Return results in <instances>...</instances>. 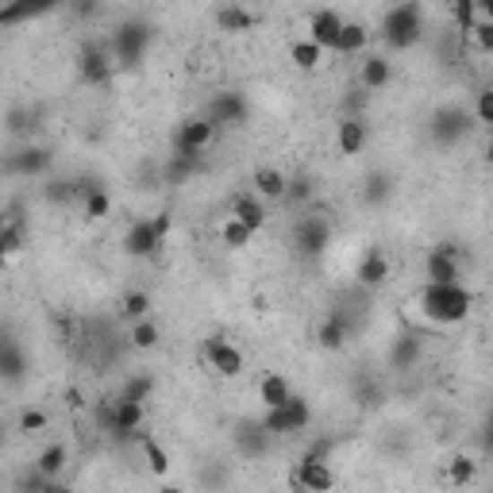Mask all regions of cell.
I'll return each mask as SVG.
<instances>
[{
    "label": "cell",
    "instance_id": "obj_19",
    "mask_svg": "<svg viewBox=\"0 0 493 493\" xmlns=\"http://www.w3.org/2000/svg\"><path fill=\"white\" fill-rule=\"evenodd\" d=\"M55 4H58V0H4V8H0V23L12 28V23H20L28 16H39V12H47Z\"/></svg>",
    "mask_w": 493,
    "mask_h": 493
},
{
    "label": "cell",
    "instance_id": "obj_2",
    "mask_svg": "<svg viewBox=\"0 0 493 493\" xmlns=\"http://www.w3.org/2000/svg\"><path fill=\"white\" fill-rule=\"evenodd\" d=\"M424 35V20H420V4H412V0H401V4H394L385 12L382 20V39L394 50H409L417 47Z\"/></svg>",
    "mask_w": 493,
    "mask_h": 493
},
{
    "label": "cell",
    "instance_id": "obj_21",
    "mask_svg": "<svg viewBox=\"0 0 493 493\" xmlns=\"http://www.w3.org/2000/svg\"><path fill=\"white\" fill-rule=\"evenodd\" d=\"M251 239H255V228L243 224L236 212L220 220V243H224V246H231V251H243V246H251Z\"/></svg>",
    "mask_w": 493,
    "mask_h": 493
},
{
    "label": "cell",
    "instance_id": "obj_34",
    "mask_svg": "<svg viewBox=\"0 0 493 493\" xmlns=\"http://www.w3.org/2000/svg\"><path fill=\"white\" fill-rule=\"evenodd\" d=\"M0 370H4V378L8 382H20L23 378V355H20V347L16 343H4V351H0Z\"/></svg>",
    "mask_w": 493,
    "mask_h": 493
},
{
    "label": "cell",
    "instance_id": "obj_12",
    "mask_svg": "<svg viewBox=\"0 0 493 493\" xmlns=\"http://www.w3.org/2000/svg\"><path fill=\"white\" fill-rule=\"evenodd\" d=\"M367 143H370L367 120H359V116H347V120H340V127H335V147H340V154L355 159V154L367 151Z\"/></svg>",
    "mask_w": 493,
    "mask_h": 493
},
{
    "label": "cell",
    "instance_id": "obj_39",
    "mask_svg": "<svg viewBox=\"0 0 493 493\" xmlns=\"http://www.w3.org/2000/svg\"><path fill=\"white\" fill-rule=\"evenodd\" d=\"M85 212L93 216V220H105V216L112 212V201H108V193H105V189H97V186L89 189V193H85Z\"/></svg>",
    "mask_w": 493,
    "mask_h": 493
},
{
    "label": "cell",
    "instance_id": "obj_11",
    "mask_svg": "<svg viewBox=\"0 0 493 493\" xmlns=\"http://www.w3.org/2000/svg\"><path fill=\"white\" fill-rule=\"evenodd\" d=\"M343 23H347V20H343L335 8H316L313 16H308V39H313V43H320L324 50H335Z\"/></svg>",
    "mask_w": 493,
    "mask_h": 493
},
{
    "label": "cell",
    "instance_id": "obj_44",
    "mask_svg": "<svg viewBox=\"0 0 493 493\" xmlns=\"http://www.w3.org/2000/svg\"><path fill=\"white\" fill-rule=\"evenodd\" d=\"M486 162H493V127H489V139H486Z\"/></svg>",
    "mask_w": 493,
    "mask_h": 493
},
{
    "label": "cell",
    "instance_id": "obj_16",
    "mask_svg": "<svg viewBox=\"0 0 493 493\" xmlns=\"http://www.w3.org/2000/svg\"><path fill=\"white\" fill-rule=\"evenodd\" d=\"M112 62H116V55H108V50H85L82 55V82L85 85H105L112 77Z\"/></svg>",
    "mask_w": 493,
    "mask_h": 493
},
{
    "label": "cell",
    "instance_id": "obj_29",
    "mask_svg": "<svg viewBox=\"0 0 493 493\" xmlns=\"http://www.w3.org/2000/svg\"><path fill=\"white\" fill-rule=\"evenodd\" d=\"M0 251H4V258H16L23 251V220L20 216L4 220V231H0Z\"/></svg>",
    "mask_w": 493,
    "mask_h": 493
},
{
    "label": "cell",
    "instance_id": "obj_5",
    "mask_svg": "<svg viewBox=\"0 0 493 493\" xmlns=\"http://www.w3.org/2000/svg\"><path fill=\"white\" fill-rule=\"evenodd\" d=\"M324 451L328 447H316V451H308V455L297 463V474H293V486L297 489H316V493H328L335 486V474H332V466L324 463Z\"/></svg>",
    "mask_w": 493,
    "mask_h": 493
},
{
    "label": "cell",
    "instance_id": "obj_26",
    "mask_svg": "<svg viewBox=\"0 0 493 493\" xmlns=\"http://www.w3.org/2000/svg\"><path fill=\"white\" fill-rule=\"evenodd\" d=\"M324 55H328V50H324L320 43H313V39H297V43L290 47V62L297 70H316L324 62Z\"/></svg>",
    "mask_w": 493,
    "mask_h": 493
},
{
    "label": "cell",
    "instance_id": "obj_42",
    "mask_svg": "<svg viewBox=\"0 0 493 493\" xmlns=\"http://www.w3.org/2000/svg\"><path fill=\"white\" fill-rule=\"evenodd\" d=\"M43 428H47V412H39V409L20 412V432H43Z\"/></svg>",
    "mask_w": 493,
    "mask_h": 493
},
{
    "label": "cell",
    "instance_id": "obj_23",
    "mask_svg": "<svg viewBox=\"0 0 493 493\" xmlns=\"http://www.w3.org/2000/svg\"><path fill=\"white\" fill-rule=\"evenodd\" d=\"M355 278L362 285H382L389 278V258L382 251H367L359 258V266H355Z\"/></svg>",
    "mask_w": 493,
    "mask_h": 493
},
{
    "label": "cell",
    "instance_id": "obj_35",
    "mask_svg": "<svg viewBox=\"0 0 493 493\" xmlns=\"http://www.w3.org/2000/svg\"><path fill=\"white\" fill-rule=\"evenodd\" d=\"M466 39H471V47L478 50V55H489L493 58V20H478L471 31H466Z\"/></svg>",
    "mask_w": 493,
    "mask_h": 493
},
{
    "label": "cell",
    "instance_id": "obj_22",
    "mask_svg": "<svg viewBox=\"0 0 493 493\" xmlns=\"http://www.w3.org/2000/svg\"><path fill=\"white\" fill-rule=\"evenodd\" d=\"M290 397H293V389H290V382H285L278 370L258 378V401H263L266 409H278V405H285Z\"/></svg>",
    "mask_w": 493,
    "mask_h": 493
},
{
    "label": "cell",
    "instance_id": "obj_24",
    "mask_svg": "<svg viewBox=\"0 0 493 493\" xmlns=\"http://www.w3.org/2000/svg\"><path fill=\"white\" fill-rule=\"evenodd\" d=\"M231 212H236L243 224H251L255 231L266 228V209H263V197H258V193H243V197H236L231 201Z\"/></svg>",
    "mask_w": 493,
    "mask_h": 493
},
{
    "label": "cell",
    "instance_id": "obj_8",
    "mask_svg": "<svg viewBox=\"0 0 493 493\" xmlns=\"http://www.w3.org/2000/svg\"><path fill=\"white\" fill-rule=\"evenodd\" d=\"M204 359H209V367L220 374V378H239L243 367H246V359L236 343H228V340H209L204 343Z\"/></svg>",
    "mask_w": 493,
    "mask_h": 493
},
{
    "label": "cell",
    "instance_id": "obj_7",
    "mask_svg": "<svg viewBox=\"0 0 493 493\" xmlns=\"http://www.w3.org/2000/svg\"><path fill=\"white\" fill-rule=\"evenodd\" d=\"M216 120L212 116H193V120H186L177 127V151H186L197 159L201 151H209L212 147V139H216Z\"/></svg>",
    "mask_w": 493,
    "mask_h": 493
},
{
    "label": "cell",
    "instance_id": "obj_30",
    "mask_svg": "<svg viewBox=\"0 0 493 493\" xmlns=\"http://www.w3.org/2000/svg\"><path fill=\"white\" fill-rule=\"evenodd\" d=\"M127 340H132V347L135 351H154V347H159V324L154 320H135L132 324V335H127Z\"/></svg>",
    "mask_w": 493,
    "mask_h": 493
},
{
    "label": "cell",
    "instance_id": "obj_40",
    "mask_svg": "<svg viewBox=\"0 0 493 493\" xmlns=\"http://www.w3.org/2000/svg\"><path fill=\"white\" fill-rule=\"evenodd\" d=\"M474 120L493 127V89H482V93H478V100H474Z\"/></svg>",
    "mask_w": 493,
    "mask_h": 493
},
{
    "label": "cell",
    "instance_id": "obj_15",
    "mask_svg": "<svg viewBox=\"0 0 493 493\" xmlns=\"http://www.w3.org/2000/svg\"><path fill=\"white\" fill-rule=\"evenodd\" d=\"M328 236H332V228L320 216H301V224H297V246L308 255H320L328 246Z\"/></svg>",
    "mask_w": 493,
    "mask_h": 493
},
{
    "label": "cell",
    "instance_id": "obj_33",
    "mask_svg": "<svg viewBox=\"0 0 493 493\" xmlns=\"http://www.w3.org/2000/svg\"><path fill=\"white\" fill-rule=\"evenodd\" d=\"M447 478H451L455 486H471L474 478H478V463H474L471 455H455V459L447 463Z\"/></svg>",
    "mask_w": 493,
    "mask_h": 493
},
{
    "label": "cell",
    "instance_id": "obj_25",
    "mask_svg": "<svg viewBox=\"0 0 493 493\" xmlns=\"http://www.w3.org/2000/svg\"><path fill=\"white\" fill-rule=\"evenodd\" d=\"M316 340H320L324 351H340V347L347 343V316H343V313H332L328 320L320 324Z\"/></svg>",
    "mask_w": 493,
    "mask_h": 493
},
{
    "label": "cell",
    "instance_id": "obj_41",
    "mask_svg": "<svg viewBox=\"0 0 493 493\" xmlns=\"http://www.w3.org/2000/svg\"><path fill=\"white\" fill-rule=\"evenodd\" d=\"M308 197H313V181H308V177H290V193H285V201L305 204Z\"/></svg>",
    "mask_w": 493,
    "mask_h": 493
},
{
    "label": "cell",
    "instance_id": "obj_32",
    "mask_svg": "<svg viewBox=\"0 0 493 493\" xmlns=\"http://www.w3.org/2000/svg\"><path fill=\"white\" fill-rule=\"evenodd\" d=\"M120 313H124V320H143L151 313V297L143 293V290H132V293H124V301H120Z\"/></svg>",
    "mask_w": 493,
    "mask_h": 493
},
{
    "label": "cell",
    "instance_id": "obj_4",
    "mask_svg": "<svg viewBox=\"0 0 493 493\" xmlns=\"http://www.w3.org/2000/svg\"><path fill=\"white\" fill-rule=\"evenodd\" d=\"M308 420H313V409H308V401L293 394L290 401H285V405L266 409L263 432H266V436H293V432H305Z\"/></svg>",
    "mask_w": 493,
    "mask_h": 493
},
{
    "label": "cell",
    "instance_id": "obj_37",
    "mask_svg": "<svg viewBox=\"0 0 493 493\" xmlns=\"http://www.w3.org/2000/svg\"><path fill=\"white\" fill-rule=\"evenodd\" d=\"M151 394H154V374H135L120 389V397H132V401H147Z\"/></svg>",
    "mask_w": 493,
    "mask_h": 493
},
{
    "label": "cell",
    "instance_id": "obj_20",
    "mask_svg": "<svg viewBox=\"0 0 493 493\" xmlns=\"http://www.w3.org/2000/svg\"><path fill=\"white\" fill-rule=\"evenodd\" d=\"M370 47V28L367 23H355V20H347L343 23V31H340V43H335V55H362V50Z\"/></svg>",
    "mask_w": 493,
    "mask_h": 493
},
{
    "label": "cell",
    "instance_id": "obj_38",
    "mask_svg": "<svg viewBox=\"0 0 493 493\" xmlns=\"http://www.w3.org/2000/svg\"><path fill=\"white\" fill-rule=\"evenodd\" d=\"M474 12H478V0H451V16H455V23H459V31L466 35L474 28Z\"/></svg>",
    "mask_w": 493,
    "mask_h": 493
},
{
    "label": "cell",
    "instance_id": "obj_3",
    "mask_svg": "<svg viewBox=\"0 0 493 493\" xmlns=\"http://www.w3.org/2000/svg\"><path fill=\"white\" fill-rule=\"evenodd\" d=\"M170 212H159V216H151V220H135L132 228H127V236H124V255H132V258H147L154 255L162 246V239L170 236Z\"/></svg>",
    "mask_w": 493,
    "mask_h": 493
},
{
    "label": "cell",
    "instance_id": "obj_36",
    "mask_svg": "<svg viewBox=\"0 0 493 493\" xmlns=\"http://www.w3.org/2000/svg\"><path fill=\"white\" fill-rule=\"evenodd\" d=\"M47 162H50V154H47L43 147H28L16 162H12V170H20V174H39Z\"/></svg>",
    "mask_w": 493,
    "mask_h": 493
},
{
    "label": "cell",
    "instance_id": "obj_9",
    "mask_svg": "<svg viewBox=\"0 0 493 493\" xmlns=\"http://www.w3.org/2000/svg\"><path fill=\"white\" fill-rule=\"evenodd\" d=\"M471 132V112L459 105H444L432 112V139L436 143H455Z\"/></svg>",
    "mask_w": 493,
    "mask_h": 493
},
{
    "label": "cell",
    "instance_id": "obj_31",
    "mask_svg": "<svg viewBox=\"0 0 493 493\" xmlns=\"http://www.w3.org/2000/svg\"><path fill=\"white\" fill-rule=\"evenodd\" d=\"M139 447H143V455H147V466L154 474H170V455H166V447L159 444L154 436H139Z\"/></svg>",
    "mask_w": 493,
    "mask_h": 493
},
{
    "label": "cell",
    "instance_id": "obj_43",
    "mask_svg": "<svg viewBox=\"0 0 493 493\" xmlns=\"http://www.w3.org/2000/svg\"><path fill=\"white\" fill-rule=\"evenodd\" d=\"M478 12H482V20H493V0H478Z\"/></svg>",
    "mask_w": 493,
    "mask_h": 493
},
{
    "label": "cell",
    "instance_id": "obj_1",
    "mask_svg": "<svg viewBox=\"0 0 493 493\" xmlns=\"http://www.w3.org/2000/svg\"><path fill=\"white\" fill-rule=\"evenodd\" d=\"M420 308H424V316L432 324L451 328V324H463L466 316H471L474 293L466 290L463 281H428L424 293H420Z\"/></svg>",
    "mask_w": 493,
    "mask_h": 493
},
{
    "label": "cell",
    "instance_id": "obj_10",
    "mask_svg": "<svg viewBox=\"0 0 493 493\" xmlns=\"http://www.w3.org/2000/svg\"><path fill=\"white\" fill-rule=\"evenodd\" d=\"M424 274H428V281H459V278H463V266H459L455 243L432 246V251H428V258H424Z\"/></svg>",
    "mask_w": 493,
    "mask_h": 493
},
{
    "label": "cell",
    "instance_id": "obj_28",
    "mask_svg": "<svg viewBox=\"0 0 493 493\" xmlns=\"http://www.w3.org/2000/svg\"><path fill=\"white\" fill-rule=\"evenodd\" d=\"M66 459H70V451H66V447H62V444H50V447L43 451V455L35 459V471L50 482V478H58L62 471H66Z\"/></svg>",
    "mask_w": 493,
    "mask_h": 493
},
{
    "label": "cell",
    "instance_id": "obj_14",
    "mask_svg": "<svg viewBox=\"0 0 493 493\" xmlns=\"http://www.w3.org/2000/svg\"><path fill=\"white\" fill-rule=\"evenodd\" d=\"M359 82L367 93H382V89L394 82V66H389V58L385 55H370V58H362V66H359Z\"/></svg>",
    "mask_w": 493,
    "mask_h": 493
},
{
    "label": "cell",
    "instance_id": "obj_13",
    "mask_svg": "<svg viewBox=\"0 0 493 493\" xmlns=\"http://www.w3.org/2000/svg\"><path fill=\"white\" fill-rule=\"evenodd\" d=\"M251 186L263 201H285V193H290V177H285L278 166H258L251 174Z\"/></svg>",
    "mask_w": 493,
    "mask_h": 493
},
{
    "label": "cell",
    "instance_id": "obj_18",
    "mask_svg": "<svg viewBox=\"0 0 493 493\" xmlns=\"http://www.w3.org/2000/svg\"><path fill=\"white\" fill-rule=\"evenodd\" d=\"M212 120L216 124H228V127H236L246 120V100L239 93H216L212 100Z\"/></svg>",
    "mask_w": 493,
    "mask_h": 493
},
{
    "label": "cell",
    "instance_id": "obj_6",
    "mask_svg": "<svg viewBox=\"0 0 493 493\" xmlns=\"http://www.w3.org/2000/svg\"><path fill=\"white\" fill-rule=\"evenodd\" d=\"M151 43V31L143 28V23H120L116 28V39H112V55L116 62H124V66H135L143 58V50Z\"/></svg>",
    "mask_w": 493,
    "mask_h": 493
},
{
    "label": "cell",
    "instance_id": "obj_17",
    "mask_svg": "<svg viewBox=\"0 0 493 493\" xmlns=\"http://www.w3.org/2000/svg\"><path fill=\"white\" fill-rule=\"evenodd\" d=\"M147 412H143V401L132 397H116V436H135Z\"/></svg>",
    "mask_w": 493,
    "mask_h": 493
},
{
    "label": "cell",
    "instance_id": "obj_27",
    "mask_svg": "<svg viewBox=\"0 0 493 493\" xmlns=\"http://www.w3.org/2000/svg\"><path fill=\"white\" fill-rule=\"evenodd\" d=\"M216 28L239 35V31H251L255 28V16L246 8H239V4H224V8L216 12Z\"/></svg>",
    "mask_w": 493,
    "mask_h": 493
}]
</instances>
